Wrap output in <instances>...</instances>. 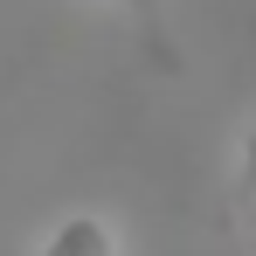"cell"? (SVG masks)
<instances>
[{
    "instance_id": "1",
    "label": "cell",
    "mask_w": 256,
    "mask_h": 256,
    "mask_svg": "<svg viewBox=\"0 0 256 256\" xmlns=\"http://www.w3.org/2000/svg\"><path fill=\"white\" fill-rule=\"evenodd\" d=\"M35 256H125V242H118V228H111L104 214L76 208V214H62V222L42 236Z\"/></svg>"
},
{
    "instance_id": "2",
    "label": "cell",
    "mask_w": 256,
    "mask_h": 256,
    "mask_svg": "<svg viewBox=\"0 0 256 256\" xmlns=\"http://www.w3.org/2000/svg\"><path fill=\"white\" fill-rule=\"evenodd\" d=\"M118 14L132 21L138 48L160 62V70H180V48H173V21H166V0H111Z\"/></svg>"
},
{
    "instance_id": "3",
    "label": "cell",
    "mask_w": 256,
    "mask_h": 256,
    "mask_svg": "<svg viewBox=\"0 0 256 256\" xmlns=\"http://www.w3.org/2000/svg\"><path fill=\"white\" fill-rule=\"evenodd\" d=\"M236 194L256 208V118H250V132H242V166H236Z\"/></svg>"
}]
</instances>
